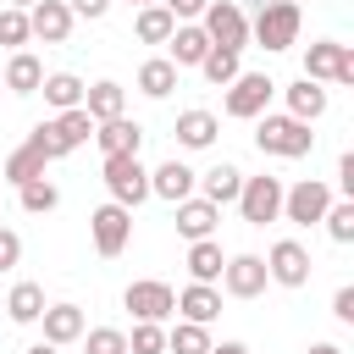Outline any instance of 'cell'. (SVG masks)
Wrapping results in <instances>:
<instances>
[{
    "mask_svg": "<svg viewBox=\"0 0 354 354\" xmlns=\"http://www.w3.org/2000/svg\"><path fill=\"white\" fill-rule=\"evenodd\" d=\"M271 88H277V83H271L266 72H238V77L227 83V116H243V122L260 116L266 100H271Z\"/></svg>",
    "mask_w": 354,
    "mask_h": 354,
    "instance_id": "9c48e42d",
    "label": "cell"
},
{
    "mask_svg": "<svg viewBox=\"0 0 354 354\" xmlns=\"http://www.w3.org/2000/svg\"><path fill=\"white\" fill-rule=\"evenodd\" d=\"M39 83H44V66H39V55L17 50V55L6 61V77H0V88H11V94H33Z\"/></svg>",
    "mask_w": 354,
    "mask_h": 354,
    "instance_id": "7402d4cb",
    "label": "cell"
},
{
    "mask_svg": "<svg viewBox=\"0 0 354 354\" xmlns=\"http://www.w3.org/2000/svg\"><path fill=\"white\" fill-rule=\"evenodd\" d=\"M94 138H100V149H105V155H138L144 127H138V122H127V116H116V122H100V127H94Z\"/></svg>",
    "mask_w": 354,
    "mask_h": 354,
    "instance_id": "2e32d148",
    "label": "cell"
},
{
    "mask_svg": "<svg viewBox=\"0 0 354 354\" xmlns=\"http://www.w3.org/2000/svg\"><path fill=\"white\" fill-rule=\"evenodd\" d=\"M166 348H171V354H210V337H205V326L183 321V326L166 332Z\"/></svg>",
    "mask_w": 354,
    "mask_h": 354,
    "instance_id": "d6a6232c",
    "label": "cell"
},
{
    "mask_svg": "<svg viewBox=\"0 0 354 354\" xmlns=\"http://www.w3.org/2000/svg\"><path fill=\"white\" fill-rule=\"evenodd\" d=\"M17 260H22V238H17V232H6V227H0V271H11V266H17Z\"/></svg>",
    "mask_w": 354,
    "mask_h": 354,
    "instance_id": "f35d334b",
    "label": "cell"
},
{
    "mask_svg": "<svg viewBox=\"0 0 354 354\" xmlns=\"http://www.w3.org/2000/svg\"><path fill=\"white\" fill-rule=\"evenodd\" d=\"M105 6H111V0H66L72 17H105Z\"/></svg>",
    "mask_w": 354,
    "mask_h": 354,
    "instance_id": "b9f144b4",
    "label": "cell"
},
{
    "mask_svg": "<svg viewBox=\"0 0 354 354\" xmlns=\"http://www.w3.org/2000/svg\"><path fill=\"white\" fill-rule=\"evenodd\" d=\"M50 127V144H55V155H66V149H77V144H88L94 138V122H88V111L77 105V111H61L55 122H44Z\"/></svg>",
    "mask_w": 354,
    "mask_h": 354,
    "instance_id": "9a60e30c",
    "label": "cell"
},
{
    "mask_svg": "<svg viewBox=\"0 0 354 354\" xmlns=\"http://www.w3.org/2000/svg\"><path fill=\"white\" fill-rule=\"evenodd\" d=\"M266 277L282 282V288H304V282H310V254H304L293 238H282V243L271 249V260H266Z\"/></svg>",
    "mask_w": 354,
    "mask_h": 354,
    "instance_id": "8fae6325",
    "label": "cell"
},
{
    "mask_svg": "<svg viewBox=\"0 0 354 354\" xmlns=\"http://www.w3.org/2000/svg\"><path fill=\"white\" fill-rule=\"evenodd\" d=\"M304 77H310V83H321V77H332V83H354V50H348V44H332V39L310 44V55H304Z\"/></svg>",
    "mask_w": 354,
    "mask_h": 354,
    "instance_id": "52a82bcc",
    "label": "cell"
},
{
    "mask_svg": "<svg viewBox=\"0 0 354 354\" xmlns=\"http://www.w3.org/2000/svg\"><path fill=\"white\" fill-rule=\"evenodd\" d=\"M166 44H171V55H166L171 66H199V61L210 55L205 28H171V39H166Z\"/></svg>",
    "mask_w": 354,
    "mask_h": 354,
    "instance_id": "44dd1931",
    "label": "cell"
},
{
    "mask_svg": "<svg viewBox=\"0 0 354 354\" xmlns=\"http://www.w3.org/2000/svg\"><path fill=\"white\" fill-rule=\"evenodd\" d=\"M326 205H332V188H326V183H315V177H304V183L282 188V216H288V221H299V227L321 221V216H326Z\"/></svg>",
    "mask_w": 354,
    "mask_h": 354,
    "instance_id": "ba28073f",
    "label": "cell"
},
{
    "mask_svg": "<svg viewBox=\"0 0 354 354\" xmlns=\"http://www.w3.org/2000/svg\"><path fill=\"white\" fill-rule=\"evenodd\" d=\"M160 6H166L171 17H205V6H210V0H160Z\"/></svg>",
    "mask_w": 354,
    "mask_h": 354,
    "instance_id": "ab89813d",
    "label": "cell"
},
{
    "mask_svg": "<svg viewBox=\"0 0 354 354\" xmlns=\"http://www.w3.org/2000/svg\"><path fill=\"white\" fill-rule=\"evenodd\" d=\"M39 88H44V100H50L55 111H77V105H83V83H77L72 72H55V77H44Z\"/></svg>",
    "mask_w": 354,
    "mask_h": 354,
    "instance_id": "f1b7e54d",
    "label": "cell"
},
{
    "mask_svg": "<svg viewBox=\"0 0 354 354\" xmlns=\"http://www.w3.org/2000/svg\"><path fill=\"white\" fill-rule=\"evenodd\" d=\"M210 354H249L243 343H221V348H210Z\"/></svg>",
    "mask_w": 354,
    "mask_h": 354,
    "instance_id": "ee69618b",
    "label": "cell"
},
{
    "mask_svg": "<svg viewBox=\"0 0 354 354\" xmlns=\"http://www.w3.org/2000/svg\"><path fill=\"white\" fill-rule=\"evenodd\" d=\"M199 72H205L216 88H227V83L238 77V50H216V44H210V55L199 61Z\"/></svg>",
    "mask_w": 354,
    "mask_h": 354,
    "instance_id": "1f68e13d",
    "label": "cell"
},
{
    "mask_svg": "<svg viewBox=\"0 0 354 354\" xmlns=\"http://www.w3.org/2000/svg\"><path fill=\"white\" fill-rule=\"evenodd\" d=\"M28 6H39V0H11V11H28Z\"/></svg>",
    "mask_w": 354,
    "mask_h": 354,
    "instance_id": "bcb514c9",
    "label": "cell"
},
{
    "mask_svg": "<svg viewBox=\"0 0 354 354\" xmlns=\"http://www.w3.org/2000/svg\"><path fill=\"white\" fill-rule=\"evenodd\" d=\"M133 6H160V0H133Z\"/></svg>",
    "mask_w": 354,
    "mask_h": 354,
    "instance_id": "c3c4849f",
    "label": "cell"
},
{
    "mask_svg": "<svg viewBox=\"0 0 354 354\" xmlns=\"http://www.w3.org/2000/svg\"><path fill=\"white\" fill-rule=\"evenodd\" d=\"M332 315H337V321H354V288H337V299H332Z\"/></svg>",
    "mask_w": 354,
    "mask_h": 354,
    "instance_id": "60d3db41",
    "label": "cell"
},
{
    "mask_svg": "<svg viewBox=\"0 0 354 354\" xmlns=\"http://www.w3.org/2000/svg\"><path fill=\"white\" fill-rule=\"evenodd\" d=\"M205 39L216 50H243L249 44V17L232 6V0H210L205 6Z\"/></svg>",
    "mask_w": 354,
    "mask_h": 354,
    "instance_id": "8992f818",
    "label": "cell"
},
{
    "mask_svg": "<svg viewBox=\"0 0 354 354\" xmlns=\"http://www.w3.org/2000/svg\"><path fill=\"white\" fill-rule=\"evenodd\" d=\"M28 354H55V348H50V343H33V348H28Z\"/></svg>",
    "mask_w": 354,
    "mask_h": 354,
    "instance_id": "7dc6e473",
    "label": "cell"
},
{
    "mask_svg": "<svg viewBox=\"0 0 354 354\" xmlns=\"http://www.w3.org/2000/svg\"><path fill=\"white\" fill-rule=\"evenodd\" d=\"M50 160H55V144H50V127L39 122V127L28 133V144H22V149L0 166V183H17V188H22V183L44 177V166H50Z\"/></svg>",
    "mask_w": 354,
    "mask_h": 354,
    "instance_id": "7a4b0ae2",
    "label": "cell"
},
{
    "mask_svg": "<svg viewBox=\"0 0 354 354\" xmlns=\"http://www.w3.org/2000/svg\"><path fill=\"white\" fill-rule=\"evenodd\" d=\"M221 266H227V260H221V243L199 238V243L188 249V271H194V282H205V288H210V282L221 277Z\"/></svg>",
    "mask_w": 354,
    "mask_h": 354,
    "instance_id": "83f0119b",
    "label": "cell"
},
{
    "mask_svg": "<svg viewBox=\"0 0 354 354\" xmlns=\"http://www.w3.org/2000/svg\"><path fill=\"white\" fill-rule=\"evenodd\" d=\"M249 33H254L266 50H288V44L299 39V6H293V0H266Z\"/></svg>",
    "mask_w": 354,
    "mask_h": 354,
    "instance_id": "3957f363",
    "label": "cell"
},
{
    "mask_svg": "<svg viewBox=\"0 0 354 354\" xmlns=\"http://www.w3.org/2000/svg\"><path fill=\"white\" fill-rule=\"evenodd\" d=\"M238 210H243L249 227L277 221V216H282V177H243V188H238Z\"/></svg>",
    "mask_w": 354,
    "mask_h": 354,
    "instance_id": "5b68a950",
    "label": "cell"
},
{
    "mask_svg": "<svg viewBox=\"0 0 354 354\" xmlns=\"http://www.w3.org/2000/svg\"><path fill=\"white\" fill-rule=\"evenodd\" d=\"M105 188L111 205H138L149 199V171L138 166V155H105Z\"/></svg>",
    "mask_w": 354,
    "mask_h": 354,
    "instance_id": "277c9868",
    "label": "cell"
},
{
    "mask_svg": "<svg viewBox=\"0 0 354 354\" xmlns=\"http://www.w3.org/2000/svg\"><path fill=\"white\" fill-rule=\"evenodd\" d=\"M177 138H183L188 149H205V144L216 138V116H210V111H183V116H177Z\"/></svg>",
    "mask_w": 354,
    "mask_h": 354,
    "instance_id": "f546056e",
    "label": "cell"
},
{
    "mask_svg": "<svg viewBox=\"0 0 354 354\" xmlns=\"http://www.w3.org/2000/svg\"><path fill=\"white\" fill-rule=\"evenodd\" d=\"M88 354H127V332H116V326H94V332H88Z\"/></svg>",
    "mask_w": 354,
    "mask_h": 354,
    "instance_id": "74e56055",
    "label": "cell"
},
{
    "mask_svg": "<svg viewBox=\"0 0 354 354\" xmlns=\"http://www.w3.org/2000/svg\"><path fill=\"white\" fill-rule=\"evenodd\" d=\"M321 221H326V232H332L337 243H354V205H348V199H343V205H326Z\"/></svg>",
    "mask_w": 354,
    "mask_h": 354,
    "instance_id": "d590c367",
    "label": "cell"
},
{
    "mask_svg": "<svg viewBox=\"0 0 354 354\" xmlns=\"http://www.w3.org/2000/svg\"><path fill=\"white\" fill-rule=\"evenodd\" d=\"M39 321H44V343H50V348H61V343L83 337V310H77V304H50Z\"/></svg>",
    "mask_w": 354,
    "mask_h": 354,
    "instance_id": "e0dca14e",
    "label": "cell"
},
{
    "mask_svg": "<svg viewBox=\"0 0 354 354\" xmlns=\"http://www.w3.org/2000/svg\"><path fill=\"white\" fill-rule=\"evenodd\" d=\"M88 227H94V249L100 254H122L127 249V232H133V216H127V205H100L88 216Z\"/></svg>",
    "mask_w": 354,
    "mask_h": 354,
    "instance_id": "30bf717a",
    "label": "cell"
},
{
    "mask_svg": "<svg viewBox=\"0 0 354 354\" xmlns=\"http://www.w3.org/2000/svg\"><path fill=\"white\" fill-rule=\"evenodd\" d=\"M216 216H221V210H216L210 199H183V205H177V232L199 243V238H210V227H216Z\"/></svg>",
    "mask_w": 354,
    "mask_h": 354,
    "instance_id": "603a6c76",
    "label": "cell"
},
{
    "mask_svg": "<svg viewBox=\"0 0 354 354\" xmlns=\"http://www.w3.org/2000/svg\"><path fill=\"white\" fill-rule=\"evenodd\" d=\"M238 188H243V171H238V166H227V160H221V166H210V171H205V199H210L216 210H221V205H232V199H238Z\"/></svg>",
    "mask_w": 354,
    "mask_h": 354,
    "instance_id": "d4e9b609",
    "label": "cell"
},
{
    "mask_svg": "<svg viewBox=\"0 0 354 354\" xmlns=\"http://www.w3.org/2000/svg\"><path fill=\"white\" fill-rule=\"evenodd\" d=\"M122 105H127L122 83H94V88H83V111H88V122H94V127H100V122H116V116H122Z\"/></svg>",
    "mask_w": 354,
    "mask_h": 354,
    "instance_id": "ac0fdd59",
    "label": "cell"
},
{
    "mask_svg": "<svg viewBox=\"0 0 354 354\" xmlns=\"http://www.w3.org/2000/svg\"><path fill=\"white\" fill-rule=\"evenodd\" d=\"M138 88H144L149 100H166V94L177 88V66H171L166 55H160V61H144V66H138Z\"/></svg>",
    "mask_w": 354,
    "mask_h": 354,
    "instance_id": "4316f807",
    "label": "cell"
},
{
    "mask_svg": "<svg viewBox=\"0 0 354 354\" xmlns=\"http://www.w3.org/2000/svg\"><path fill=\"white\" fill-rule=\"evenodd\" d=\"M221 282H227L232 299H254L271 277H266V260H260V254H232V260L221 266Z\"/></svg>",
    "mask_w": 354,
    "mask_h": 354,
    "instance_id": "7c38bea8",
    "label": "cell"
},
{
    "mask_svg": "<svg viewBox=\"0 0 354 354\" xmlns=\"http://www.w3.org/2000/svg\"><path fill=\"white\" fill-rule=\"evenodd\" d=\"M171 28H177V17H171L166 6H144V11H138V22H133V33H138L144 44H166V39H171Z\"/></svg>",
    "mask_w": 354,
    "mask_h": 354,
    "instance_id": "484cf974",
    "label": "cell"
},
{
    "mask_svg": "<svg viewBox=\"0 0 354 354\" xmlns=\"http://www.w3.org/2000/svg\"><path fill=\"white\" fill-rule=\"evenodd\" d=\"M310 354H343V348H337V343H315Z\"/></svg>",
    "mask_w": 354,
    "mask_h": 354,
    "instance_id": "f6af8a7d",
    "label": "cell"
},
{
    "mask_svg": "<svg viewBox=\"0 0 354 354\" xmlns=\"http://www.w3.org/2000/svg\"><path fill=\"white\" fill-rule=\"evenodd\" d=\"M28 33L44 39V44H61V39L72 33V11H66V0H39V6L28 11Z\"/></svg>",
    "mask_w": 354,
    "mask_h": 354,
    "instance_id": "5bb4252c",
    "label": "cell"
},
{
    "mask_svg": "<svg viewBox=\"0 0 354 354\" xmlns=\"http://www.w3.org/2000/svg\"><path fill=\"white\" fill-rule=\"evenodd\" d=\"M321 111H326V88H315L310 77H299V83L288 88V116H293V122H315Z\"/></svg>",
    "mask_w": 354,
    "mask_h": 354,
    "instance_id": "cb8c5ba5",
    "label": "cell"
},
{
    "mask_svg": "<svg viewBox=\"0 0 354 354\" xmlns=\"http://www.w3.org/2000/svg\"><path fill=\"white\" fill-rule=\"evenodd\" d=\"M127 310H133L138 321H155V326H160V321L177 310V293H171L166 282H133V288H127Z\"/></svg>",
    "mask_w": 354,
    "mask_h": 354,
    "instance_id": "4fadbf2b",
    "label": "cell"
},
{
    "mask_svg": "<svg viewBox=\"0 0 354 354\" xmlns=\"http://www.w3.org/2000/svg\"><path fill=\"white\" fill-rule=\"evenodd\" d=\"M254 144H260L266 155L299 160V155H310L315 133H310V122H293V116H260V133H254Z\"/></svg>",
    "mask_w": 354,
    "mask_h": 354,
    "instance_id": "6da1fadb",
    "label": "cell"
},
{
    "mask_svg": "<svg viewBox=\"0 0 354 354\" xmlns=\"http://www.w3.org/2000/svg\"><path fill=\"white\" fill-rule=\"evenodd\" d=\"M127 354H166V332L155 321H138L133 337H127Z\"/></svg>",
    "mask_w": 354,
    "mask_h": 354,
    "instance_id": "e575fe53",
    "label": "cell"
},
{
    "mask_svg": "<svg viewBox=\"0 0 354 354\" xmlns=\"http://www.w3.org/2000/svg\"><path fill=\"white\" fill-rule=\"evenodd\" d=\"M33 33H28V11H0V44H28Z\"/></svg>",
    "mask_w": 354,
    "mask_h": 354,
    "instance_id": "8d00e7d4",
    "label": "cell"
},
{
    "mask_svg": "<svg viewBox=\"0 0 354 354\" xmlns=\"http://www.w3.org/2000/svg\"><path fill=\"white\" fill-rule=\"evenodd\" d=\"M149 194H160V199H171V205H183V199L194 194V171H188L183 160H166L160 171H149Z\"/></svg>",
    "mask_w": 354,
    "mask_h": 354,
    "instance_id": "d6986e66",
    "label": "cell"
},
{
    "mask_svg": "<svg viewBox=\"0 0 354 354\" xmlns=\"http://www.w3.org/2000/svg\"><path fill=\"white\" fill-rule=\"evenodd\" d=\"M177 310H183L194 326H210V321L221 315V293H216V288H205V282H194V288H183V293H177Z\"/></svg>",
    "mask_w": 354,
    "mask_h": 354,
    "instance_id": "ffe728a7",
    "label": "cell"
},
{
    "mask_svg": "<svg viewBox=\"0 0 354 354\" xmlns=\"http://www.w3.org/2000/svg\"><path fill=\"white\" fill-rule=\"evenodd\" d=\"M337 177H343V188L354 194V155H343V160H337Z\"/></svg>",
    "mask_w": 354,
    "mask_h": 354,
    "instance_id": "7bdbcfd3",
    "label": "cell"
},
{
    "mask_svg": "<svg viewBox=\"0 0 354 354\" xmlns=\"http://www.w3.org/2000/svg\"><path fill=\"white\" fill-rule=\"evenodd\" d=\"M6 310H11V321H39L44 315V288L39 282H17L11 299H6Z\"/></svg>",
    "mask_w": 354,
    "mask_h": 354,
    "instance_id": "4dcf8cb0",
    "label": "cell"
},
{
    "mask_svg": "<svg viewBox=\"0 0 354 354\" xmlns=\"http://www.w3.org/2000/svg\"><path fill=\"white\" fill-rule=\"evenodd\" d=\"M17 194H22V210H33V216H44V210H55V199H61V194H55V183H44V177H33V183H22Z\"/></svg>",
    "mask_w": 354,
    "mask_h": 354,
    "instance_id": "836d02e7",
    "label": "cell"
}]
</instances>
